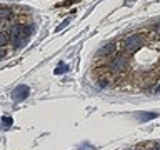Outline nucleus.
Masks as SVG:
<instances>
[{
    "label": "nucleus",
    "mask_w": 160,
    "mask_h": 150,
    "mask_svg": "<svg viewBox=\"0 0 160 150\" xmlns=\"http://www.w3.org/2000/svg\"><path fill=\"white\" fill-rule=\"evenodd\" d=\"M30 35V28L23 23H17L10 28V40L12 43H15V47H22V45L27 43Z\"/></svg>",
    "instance_id": "nucleus-1"
},
{
    "label": "nucleus",
    "mask_w": 160,
    "mask_h": 150,
    "mask_svg": "<svg viewBox=\"0 0 160 150\" xmlns=\"http://www.w3.org/2000/svg\"><path fill=\"white\" fill-rule=\"evenodd\" d=\"M143 43H145V35L133 33V35H130L128 38H125L123 47H125V50H127L128 53H133V52H137L140 47H143Z\"/></svg>",
    "instance_id": "nucleus-2"
},
{
    "label": "nucleus",
    "mask_w": 160,
    "mask_h": 150,
    "mask_svg": "<svg viewBox=\"0 0 160 150\" xmlns=\"http://www.w3.org/2000/svg\"><path fill=\"white\" fill-rule=\"evenodd\" d=\"M110 68L113 72H123V70L128 68V57L125 53H118L117 57H113L112 63H110Z\"/></svg>",
    "instance_id": "nucleus-3"
},
{
    "label": "nucleus",
    "mask_w": 160,
    "mask_h": 150,
    "mask_svg": "<svg viewBox=\"0 0 160 150\" xmlns=\"http://www.w3.org/2000/svg\"><path fill=\"white\" fill-rule=\"evenodd\" d=\"M28 93H30V88L27 85H18V87L12 92V98L15 102H23V100L28 97Z\"/></svg>",
    "instance_id": "nucleus-4"
},
{
    "label": "nucleus",
    "mask_w": 160,
    "mask_h": 150,
    "mask_svg": "<svg viewBox=\"0 0 160 150\" xmlns=\"http://www.w3.org/2000/svg\"><path fill=\"white\" fill-rule=\"evenodd\" d=\"M113 50H115V43H107V45H103V47L98 50L97 57H107V55H110Z\"/></svg>",
    "instance_id": "nucleus-5"
},
{
    "label": "nucleus",
    "mask_w": 160,
    "mask_h": 150,
    "mask_svg": "<svg viewBox=\"0 0 160 150\" xmlns=\"http://www.w3.org/2000/svg\"><path fill=\"white\" fill-rule=\"evenodd\" d=\"M157 117H158V113H147V112L138 113V120H140V122H148V120H153Z\"/></svg>",
    "instance_id": "nucleus-6"
},
{
    "label": "nucleus",
    "mask_w": 160,
    "mask_h": 150,
    "mask_svg": "<svg viewBox=\"0 0 160 150\" xmlns=\"http://www.w3.org/2000/svg\"><path fill=\"white\" fill-rule=\"evenodd\" d=\"M12 13H13L12 8H8V7H0V18H10V17H12Z\"/></svg>",
    "instance_id": "nucleus-7"
},
{
    "label": "nucleus",
    "mask_w": 160,
    "mask_h": 150,
    "mask_svg": "<svg viewBox=\"0 0 160 150\" xmlns=\"http://www.w3.org/2000/svg\"><path fill=\"white\" fill-rule=\"evenodd\" d=\"M68 70V65H65V63H60L57 68H55V73L57 75H62V73H65Z\"/></svg>",
    "instance_id": "nucleus-8"
},
{
    "label": "nucleus",
    "mask_w": 160,
    "mask_h": 150,
    "mask_svg": "<svg viewBox=\"0 0 160 150\" xmlns=\"http://www.w3.org/2000/svg\"><path fill=\"white\" fill-rule=\"evenodd\" d=\"M8 40H10V37H8L7 33L0 32V47H3V45H7V43H8Z\"/></svg>",
    "instance_id": "nucleus-9"
},
{
    "label": "nucleus",
    "mask_w": 160,
    "mask_h": 150,
    "mask_svg": "<svg viewBox=\"0 0 160 150\" xmlns=\"http://www.w3.org/2000/svg\"><path fill=\"white\" fill-rule=\"evenodd\" d=\"M2 122H3L5 125H7V127H10V125L13 123V120L10 118V117H2Z\"/></svg>",
    "instance_id": "nucleus-10"
},
{
    "label": "nucleus",
    "mask_w": 160,
    "mask_h": 150,
    "mask_svg": "<svg viewBox=\"0 0 160 150\" xmlns=\"http://www.w3.org/2000/svg\"><path fill=\"white\" fill-rule=\"evenodd\" d=\"M68 22H70V20H68V18H67V20H63V22H62V23H60V25H58V27H57V32H58V30H62L63 27H67V25H68Z\"/></svg>",
    "instance_id": "nucleus-11"
},
{
    "label": "nucleus",
    "mask_w": 160,
    "mask_h": 150,
    "mask_svg": "<svg viewBox=\"0 0 160 150\" xmlns=\"http://www.w3.org/2000/svg\"><path fill=\"white\" fill-rule=\"evenodd\" d=\"M108 85V80H100V87H107Z\"/></svg>",
    "instance_id": "nucleus-12"
},
{
    "label": "nucleus",
    "mask_w": 160,
    "mask_h": 150,
    "mask_svg": "<svg viewBox=\"0 0 160 150\" xmlns=\"http://www.w3.org/2000/svg\"><path fill=\"white\" fill-rule=\"evenodd\" d=\"M5 55H7V52H5V50H3V48H0V58H3V57H5Z\"/></svg>",
    "instance_id": "nucleus-13"
},
{
    "label": "nucleus",
    "mask_w": 160,
    "mask_h": 150,
    "mask_svg": "<svg viewBox=\"0 0 160 150\" xmlns=\"http://www.w3.org/2000/svg\"><path fill=\"white\" fill-rule=\"evenodd\" d=\"M155 150H160V143H155Z\"/></svg>",
    "instance_id": "nucleus-14"
},
{
    "label": "nucleus",
    "mask_w": 160,
    "mask_h": 150,
    "mask_svg": "<svg viewBox=\"0 0 160 150\" xmlns=\"http://www.w3.org/2000/svg\"><path fill=\"white\" fill-rule=\"evenodd\" d=\"M155 28H157V32H160V23H158V25H155Z\"/></svg>",
    "instance_id": "nucleus-15"
},
{
    "label": "nucleus",
    "mask_w": 160,
    "mask_h": 150,
    "mask_svg": "<svg viewBox=\"0 0 160 150\" xmlns=\"http://www.w3.org/2000/svg\"><path fill=\"white\" fill-rule=\"evenodd\" d=\"M155 92H160V83L157 85V88H155Z\"/></svg>",
    "instance_id": "nucleus-16"
},
{
    "label": "nucleus",
    "mask_w": 160,
    "mask_h": 150,
    "mask_svg": "<svg viewBox=\"0 0 160 150\" xmlns=\"http://www.w3.org/2000/svg\"><path fill=\"white\" fill-rule=\"evenodd\" d=\"M0 32H2V22H0Z\"/></svg>",
    "instance_id": "nucleus-17"
},
{
    "label": "nucleus",
    "mask_w": 160,
    "mask_h": 150,
    "mask_svg": "<svg viewBox=\"0 0 160 150\" xmlns=\"http://www.w3.org/2000/svg\"><path fill=\"white\" fill-rule=\"evenodd\" d=\"M130 150H137V148H130Z\"/></svg>",
    "instance_id": "nucleus-18"
}]
</instances>
